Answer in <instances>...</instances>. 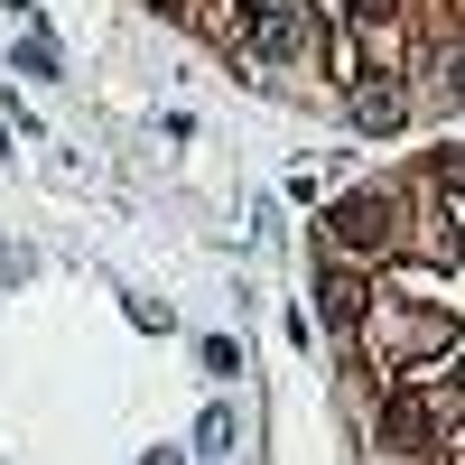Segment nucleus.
I'll return each mask as SVG.
<instances>
[{"label":"nucleus","mask_w":465,"mask_h":465,"mask_svg":"<svg viewBox=\"0 0 465 465\" xmlns=\"http://www.w3.org/2000/svg\"><path fill=\"white\" fill-rule=\"evenodd\" d=\"M205 372H214V381H232V372H242V344L214 335V344H205Z\"/></svg>","instance_id":"obj_3"},{"label":"nucleus","mask_w":465,"mask_h":465,"mask_svg":"<svg viewBox=\"0 0 465 465\" xmlns=\"http://www.w3.org/2000/svg\"><path fill=\"white\" fill-rule=\"evenodd\" d=\"M149 465H177V447H159V456H149Z\"/></svg>","instance_id":"obj_4"},{"label":"nucleus","mask_w":465,"mask_h":465,"mask_svg":"<svg viewBox=\"0 0 465 465\" xmlns=\"http://www.w3.org/2000/svg\"><path fill=\"white\" fill-rule=\"evenodd\" d=\"M317 242L363 261L344 344L354 465H465V149L354 186Z\"/></svg>","instance_id":"obj_1"},{"label":"nucleus","mask_w":465,"mask_h":465,"mask_svg":"<svg viewBox=\"0 0 465 465\" xmlns=\"http://www.w3.org/2000/svg\"><path fill=\"white\" fill-rule=\"evenodd\" d=\"M205 37L214 56L280 94H335L354 103L372 84H419L465 47V0H149Z\"/></svg>","instance_id":"obj_2"}]
</instances>
